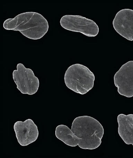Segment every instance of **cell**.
I'll return each instance as SVG.
<instances>
[{
	"instance_id": "5",
	"label": "cell",
	"mask_w": 133,
	"mask_h": 158,
	"mask_svg": "<svg viewBox=\"0 0 133 158\" xmlns=\"http://www.w3.org/2000/svg\"><path fill=\"white\" fill-rule=\"evenodd\" d=\"M13 77L17 88L22 94L32 95L37 92L40 85L38 78L32 69L26 68L23 64H18Z\"/></svg>"
},
{
	"instance_id": "4",
	"label": "cell",
	"mask_w": 133,
	"mask_h": 158,
	"mask_svg": "<svg viewBox=\"0 0 133 158\" xmlns=\"http://www.w3.org/2000/svg\"><path fill=\"white\" fill-rule=\"evenodd\" d=\"M60 24L65 29L81 33L90 37L96 36L99 31V27L95 22L80 15H64L60 19Z\"/></svg>"
},
{
	"instance_id": "9",
	"label": "cell",
	"mask_w": 133,
	"mask_h": 158,
	"mask_svg": "<svg viewBox=\"0 0 133 158\" xmlns=\"http://www.w3.org/2000/svg\"><path fill=\"white\" fill-rule=\"evenodd\" d=\"M118 132L125 143L133 146V114H121L117 118Z\"/></svg>"
},
{
	"instance_id": "2",
	"label": "cell",
	"mask_w": 133,
	"mask_h": 158,
	"mask_svg": "<svg viewBox=\"0 0 133 158\" xmlns=\"http://www.w3.org/2000/svg\"><path fill=\"white\" fill-rule=\"evenodd\" d=\"M71 130L80 141V148L93 150L100 146L104 134L103 127L96 119L88 116L75 118Z\"/></svg>"
},
{
	"instance_id": "1",
	"label": "cell",
	"mask_w": 133,
	"mask_h": 158,
	"mask_svg": "<svg viewBox=\"0 0 133 158\" xmlns=\"http://www.w3.org/2000/svg\"><path fill=\"white\" fill-rule=\"evenodd\" d=\"M3 27L6 30L20 32L24 36L34 40L42 38L49 28L46 19L40 14L33 12L22 13L14 18L7 19Z\"/></svg>"
},
{
	"instance_id": "6",
	"label": "cell",
	"mask_w": 133,
	"mask_h": 158,
	"mask_svg": "<svg viewBox=\"0 0 133 158\" xmlns=\"http://www.w3.org/2000/svg\"><path fill=\"white\" fill-rule=\"evenodd\" d=\"M114 81L120 95L127 98L133 97V60L121 66L115 74Z\"/></svg>"
},
{
	"instance_id": "8",
	"label": "cell",
	"mask_w": 133,
	"mask_h": 158,
	"mask_svg": "<svg viewBox=\"0 0 133 158\" xmlns=\"http://www.w3.org/2000/svg\"><path fill=\"white\" fill-rule=\"evenodd\" d=\"M115 31L127 40L133 41V10H121L116 13L113 21Z\"/></svg>"
},
{
	"instance_id": "3",
	"label": "cell",
	"mask_w": 133,
	"mask_h": 158,
	"mask_svg": "<svg viewBox=\"0 0 133 158\" xmlns=\"http://www.w3.org/2000/svg\"><path fill=\"white\" fill-rule=\"evenodd\" d=\"M95 80V76L92 72L87 66L80 64L69 66L64 76L66 87L82 95L92 89Z\"/></svg>"
},
{
	"instance_id": "7",
	"label": "cell",
	"mask_w": 133,
	"mask_h": 158,
	"mask_svg": "<svg viewBox=\"0 0 133 158\" xmlns=\"http://www.w3.org/2000/svg\"><path fill=\"white\" fill-rule=\"evenodd\" d=\"M14 129L18 142L21 146L29 145L38 139V127L32 119L17 121L14 124Z\"/></svg>"
},
{
	"instance_id": "10",
	"label": "cell",
	"mask_w": 133,
	"mask_h": 158,
	"mask_svg": "<svg viewBox=\"0 0 133 158\" xmlns=\"http://www.w3.org/2000/svg\"><path fill=\"white\" fill-rule=\"evenodd\" d=\"M55 136L58 139L68 146L72 147L80 145L79 139L67 126L61 124L57 127L55 130Z\"/></svg>"
}]
</instances>
